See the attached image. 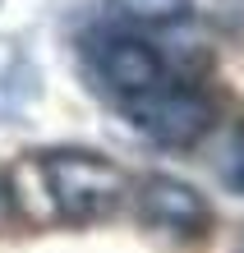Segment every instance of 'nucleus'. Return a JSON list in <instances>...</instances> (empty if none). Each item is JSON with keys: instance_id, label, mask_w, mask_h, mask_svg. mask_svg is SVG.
Returning a JSON list of instances; mask_svg holds the SVG:
<instances>
[{"instance_id": "nucleus-5", "label": "nucleus", "mask_w": 244, "mask_h": 253, "mask_svg": "<svg viewBox=\"0 0 244 253\" xmlns=\"http://www.w3.org/2000/svg\"><path fill=\"white\" fill-rule=\"evenodd\" d=\"M42 92V74L14 37H0V125L19 120V115L37 101Z\"/></svg>"}, {"instance_id": "nucleus-7", "label": "nucleus", "mask_w": 244, "mask_h": 253, "mask_svg": "<svg viewBox=\"0 0 244 253\" xmlns=\"http://www.w3.org/2000/svg\"><path fill=\"white\" fill-rule=\"evenodd\" d=\"M217 180L244 198V125H235L221 143V157H217Z\"/></svg>"}, {"instance_id": "nucleus-9", "label": "nucleus", "mask_w": 244, "mask_h": 253, "mask_svg": "<svg viewBox=\"0 0 244 253\" xmlns=\"http://www.w3.org/2000/svg\"><path fill=\"white\" fill-rule=\"evenodd\" d=\"M235 253H244V235H240V244H235Z\"/></svg>"}, {"instance_id": "nucleus-4", "label": "nucleus", "mask_w": 244, "mask_h": 253, "mask_svg": "<svg viewBox=\"0 0 244 253\" xmlns=\"http://www.w3.org/2000/svg\"><path fill=\"white\" fill-rule=\"evenodd\" d=\"M134 198H139V216L166 235L198 240L212 226V203L189 180H180V175H147Z\"/></svg>"}, {"instance_id": "nucleus-6", "label": "nucleus", "mask_w": 244, "mask_h": 253, "mask_svg": "<svg viewBox=\"0 0 244 253\" xmlns=\"http://www.w3.org/2000/svg\"><path fill=\"white\" fill-rule=\"evenodd\" d=\"M115 14H125L134 23H147V28H166V23H180L189 19L194 0H111Z\"/></svg>"}, {"instance_id": "nucleus-1", "label": "nucleus", "mask_w": 244, "mask_h": 253, "mask_svg": "<svg viewBox=\"0 0 244 253\" xmlns=\"http://www.w3.org/2000/svg\"><path fill=\"white\" fill-rule=\"evenodd\" d=\"M33 175L42 193H47L51 212L69 226H93V221L111 216L129 193V175L88 147H55V152H37Z\"/></svg>"}, {"instance_id": "nucleus-2", "label": "nucleus", "mask_w": 244, "mask_h": 253, "mask_svg": "<svg viewBox=\"0 0 244 253\" xmlns=\"http://www.w3.org/2000/svg\"><path fill=\"white\" fill-rule=\"evenodd\" d=\"M125 115H129L134 133H143L157 147H175V152L203 143L212 133V125H217L212 97L189 87V83H161L157 92L125 101Z\"/></svg>"}, {"instance_id": "nucleus-8", "label": "nucleus", "mask_w": 244, "mask_h": 253, "mask_svg": "<svg viewBox=\"0 0 244 253\" xmlns=\"http://www.w3.org/2000/svg\"><path fill=\"white\" fill-rule=\"evenodd\" d=\"M9 203H14V198H9V184L0 180V226H5V221H9Z\"/></svg>"}, {"instance_id": "nucleus-3", "label": "nucleus", "mask_w": 244, "mask_h": 253, "mask_svg": "<svg viewBox=\"0 0 244 253\" xmlns=\"http://www.w3.org/2000/svg\"><path fill=\"white\" fill-rule=\"evenodd\" d=\"M93 65H97V79L111 87L120 101H134V97H147L157 92L166 79V60L152 42L134 37V33H111L93 46Z\"/></svg>"}]
</instances>
